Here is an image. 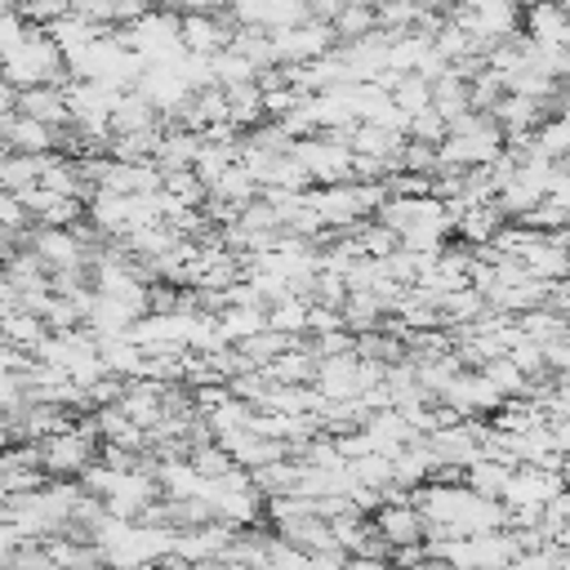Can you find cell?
Instances as JSON below:
<instances>
[{
    "mask_svg": "<svg viewBox=\"0 0 570 570\" xmlns=\"http://www.w3.org/2000/svg\"><path fill=\"white\" fill-rule=\"evenodd\" d=\"M45 321L36 316V312H27V307H18L13 298L9 303H0V343L4 347H13V352H22V356H31L40 343H45Z\"/></svg>",
    "mask_w": 570,
    "mask_h": 570,
    "instance_id": "obj_21",
    "label": "cell"
},
{
    "mask_svg": "<svg viewBox=\"0 0 570 570\" xmlns=\"http://www.w3.org/2000/svg\"><path fill=\"white\" fill-rule=\"evenodd\" d=\"M160 191H165V196H174V200H178V205H187V209H200V205H205V196H209V187H205L191 169L160 174Z\"/></svg>",
    "mask_w": 570,
    "mask_h": 570,
    "instance_id": "obj_34",
    "label": "cell"
},
{
    "mask_svg": "<svg viewBox=\"0 0 570 570\" xmlns=\"http://www.w3.org/2000/svg\"><path fill=\"white\" fill-rule=\"evenodd\" d=\"M0 76L18 89L31 85H62L67 80V62L62 49L49 40L45 27H22V36L0 53Z\"/></svg>",
    "mask_w": 570,
    "mask_h": 570,
    "instance_id": "obj_2",
    "label": "cell"
},
{
    "mask_svg": "<svg viewBox=\"0 0 570 570\" xmlns=\"http://www.w3.org/2000/svg\"><path fill=\"white\" fill-rule=\"evenodd\" d=\"M557 490H566V485H561V472L539 468V463H512L499 503H503V508H539V503L552 499Z\"/></svg>",
    "mask_w": 570,
    "mask_h": 570,
    "instance_id": "obj_13",
    "label": "cell"
},
{
    "mask_svg": "<svg viewBox=\"0 0 570 570\" xmlns=\"http://www.w3.org/2000/svg\"><path fill=\"white\" fill-rule=\"evenodd\" d=\"M508 472H512V459H503V454H481V459H472V463L459 472V481H463L472 494H481V499H499L503 485H508Z\"/></svg>",
    "mask_w": 570,
    "mask_h": 570,
    "instance_id": "obj_25",
    "label": "cell"
},
{
    "mask_svg": "<svg viewBox=\"0 0 570 570\" xmlns=\"http://www.w3.org/2000/svg\"><path fill=\"white\" fill-rule=\"evenodd\" d=\"M71 9H76V13H85L89 22H98V27L116 31V27L134 22L138 13H147V9H151V0H71Z\"/></svg>",
    "mask_w": 570,
    "mask_h": 570,
    "instance_id": "obj_27",
    "label": "cell"
},
{
    "mask_svg": "<svg viewBox=\"0 0 570 570\" xmlns=\"http://www.w3.org/2000/svg\"><path fill=\"white\" fill-rule=\"evenodd\" d=\"M503 151V129L485 111H463L445 125V138L436 142V169H472L490 165Z\"/></svg>",
    "mask_w": 570,
    "mask_h": 570,
    "instance_id": "obj_3",
    "label": "cell"
},
{
    "mask_svg": "<svg viewBox=\"0 0 570 570\" xmlns=\"http://www.w3.org/2000/svg\"><path fill=\"white\" fill-rule=\"evenodd\" d=\"M9 111H18V85H9L0 76V116H9Z\"/></svg>",
    "mask_w": 570,
    "mask_h": 570,
    "instance_id": "obj_41",
    "label": "cell"
},
{
    "mask_svg": "<svg viewBox=\"0 0 570 570\" xmlns=\"http://www.w3.org/2000/svg\"><path fill=\"white\" fill-rule=\"evenodd\" d=\"M116 405H120V414H125L134 428L147 432L151 423L165 419V383H156V379H125Z\"/></svg>",
    "mask_w": 570,
    "mask_h": 570,
    "instance_id": "obj_19",
    "label": "cell"
},
{
    "mask_svg": "<svg viewBox=\"0 0 570 570\" xmlns=\"http://www.w3.org/2000/svg\"><path fill=\"white\" fill-rule=\"evenodd\" d=\"M227 18L236 27H258V31H281L307 18V0H232Z\"/></svg>",
    "mask_w": 570,
    "mask_h": 570,
    "instance_id": "obj_14",
    "label": "cell"
},
{
    "mask_svg": "<svg viewBox=\"0 0 570 570\" xmlns=\"http://www.w3.org/2000/svg\"><path fill=\"white\" fill-rule=\"evenodd\" d=\"M517 31L539 49H566V40H570L566 4L561 0H521V27Z\"/></svg>",
    "mask_w": 570,
    "mask_h": 570,
    "instance_id": "obj_12",
    "label": "cell"
},
{
    "mask_svg": "<svg viewBox=\"0 0 570 570\" xmlns=\"http://www.w3.org/2000/svg\"><path fill=\"white\" fill-rule=\"evenodd\" d=\"M405 138H419V142H441V138H445V120H441L432 107H423V111L405 116Z\"/></svg>",
    "mask_w": 570,
    "mask_h": 570,
    "instance_id": "obj_38",
    "label": "cell"
},
{
    "mask_svg": "<svg viewBox=\"0 0 570 570\" xmlns=\"http://www.w3.org/2000/svg\"><path fill=\"white\" fill-rule=\"evenodd\" d=\"M485 116H490L503 134H530L539 120H548V116H543V98H525V94H508V89L494 98V107H490Z\"/></svg>",
    "mask_w": 570,
    "mask_h": 570,
    "instance_id": "obj_22",
    "label": "cell"
},
{
    "mask_svg": "<svg viewBox=\"0 0 570 570\" xmlns=\"http://www.w3.org/2000/svg\"><path fill=\"white\" fill-rule=\"evenodd\" d=\"M18 111L40 120V125H53V129H67V98H62V85H31V89H18Z\"/></svg>",
    "mask_w": 570,
    "mask_h": 570,
    "instance_id": "obj_24",
    "label": "cell"
},
{
    "mask_svg": "<svg viewBox=\"0 0 570 570\" xmlns=\"http://www.w3.org/2000/svg\"><path fill=\"white\" fill-rule=\"evenodd\" d=\"M67 9H71V0H22V4H18V18H22L27 27H49V22H58Z\"/></svg>",
    "mask_w": 570,
    "mask_h": 570,
    "instance_id": "obj_37",
    "label": "cell"
},
{
    "mask_svg": "<svg viewBox=\"0 0 570 570\" xmlns=\"http://www.w3.org/2000/svg\"><path fill=\"white\" fill-rule=\"evenodd\" d=\"M343 570H392V561L387 557H347Z\"/></svg>",
    "mask_w": 570,
    "mask_h": 570,
    "instance_id": "obj_40",
    "label": "cell"
},
{
    "mask_svg": "<svg viewBox=\"0 0 570 570\" xmlns=\"http://www.w3.org/2000/svg\"><path fill=\"white\" fill-rule=\"evenodd\" d=\"M272 36V49H276V62L289 67V62H312L321 53L334 49V31L330 22H316V18H303L294 27H281V31H267Z\"/></svg>",
    "mask_w": 570,
    "mask_h": 570,
    "instance_id": "obj_11",
    "label": "cell"
},
{
    "mask_svg": "<svg viewBox=\"0 0 570 570\" xmlns=\"http://www.w3.org/2000/svg\"><path fill=\"white\" fill-rule=\"evenodd\" d=\"M98 454V428H94V414H76L67 428L49 432L36 441V463L45 476H62V481H76Z\"/></svg>",
    "mask_w": 570,
    "mask_h": 570,
    "instance_id": "obj_5",
    "label": "cell"
},
{
    "mask_svg": "<svg viewBox=\"0 0 570 570\" xmlns=\"http://www.w3.org/2000/svg\"><path fill=\"white\" fill-rule=\"evenodd\" d=\"M428 107L450 125V120H459L463 111H472L468 107V80L459 76V71H441L436 80H428Z\"/></svg>",
    "mask_w": 570,
    "mask_h": 570,
    "instance_id": "obj_26",
    "label": "cell"
},
{
    "mask_svg": "<svg viewBox=\"0 0 570 570\" xmlns=\"http://www.w3.org/2000/svg\"><path fill=\"white\" fill-rule=\"evenodd\" d=\"M4 494H9V485H4V468H0V499H4Z\"/></svg>",
    "mask_w": 570,
    "mask_h": 570,
    "instance_id": "obj_44",
    "label": "cell"
},
{
    "mask_svg": "<svg viewBox=\"0 0 570 570\" xmlns=\"http://www.w3.org/2000/svg\"><path fill=\"white\" fill-rule=\"evenodd\" d=\"M312 387L321 392V401H347V396H361V361H356V352L316 356Z\"/></svg>",
    "mask_w": 570,
    "mask_h": 570,
    "instance_id": "obj_16",
    "label": "cell"
},
{
    "mask_svg": "<svg viewBox=\"0 0 570 570\" xmlns=\"http://www.w3.org/2000/svg\"><path fill=\"white\" fill-rule=\"evenodd\" d=\"M18 245L31 249L49 272H67V267H89V245L71 232V227H27L18 232Z\"/></svg>",
    "mask_w": 570,
    "mask_h": 570,
    "instance_id": "obj_10",
    "label": "cell"
},
{
    "mask_svg": "<svg viewBox=\"0 0 570 570\" xmlns=\"http://www.w3.org/2000/svg\"><path fill=\"white\" fill-rule=\"evenodd\" d=\"M232 31H236V22L227 18V9L223 13H178V45L187 53L209 58L232 40Z\"/></svg>",
    "mask_w": 570,
    "mask_h": 570,
    "instance_id": "obj_15",
    "label": "cell"
},
{
    "mask_svg": "<svg viewBox=\"0 0 570 570\" xmlns=\"http://www.w3.org/2000/svg\"><path fill=\"white\" fill-rule=\"evenodd\" d=\"M27 365V356L22 352H13V347H4L0 343V374H9V370H22Z\"/></svg>",
    "mask_w": 570,
    "mask_h": 570,
    "instance_id": "obj_42",
    "label": "cell"
},
{
    "mask_svg": "<svg viewBox=\"0 0 570 570\" xmlns=\"http://www.w3.org/2000/svg\"><path fill=\"white\" fill-rule=\"evenodd\" d=\"M383 196H387L383 183H356V178L303 187V205L316 214L321 232H347V227L374 218V209L383 205Z\"/></svg>",
    "mask_w": 570,
    "mask_h": 570,
    "instance_id": "obj_1",
    "label": "cell"
},
{
    "mask_svg": "<svg viewBox=\"0 0 570 570\" xmlns=\"http://www.w3.org/2000/svg\"><path fill=\"white\" fill-rule=\"evenodd\" d=\"M289 156L303 165L307 183H343L352 178V147L343 129H321L289 142Z\"/></svg>",
    "mask_w": 570,
    "mask_h": 570,
    "instance_id": "obj_8",
    "label": "cell"
},
{
    "mask_svg": "<svg viewBox=\"0 0 570 570\" xmlns=\"http://www.w3.org/2000/svg\"><path fill=\"white\" fill-rule=\"evenodd\" d=\"M445 18L459 22L476 40V49L485 53L494 40L517 36V27H521V0H450Z\"/></svg>",
    "mask_w": 570,
    "mask_h": 570,
    "instance_id": "obj_7",
    "label": "cell"
},
{
    "mask_svg": "<svg viewBox=\"0 0 570 570\" xmlns=\"http://www.w3.org/2000/svg\"><path fill=\"white\" fill-rule=\"evenodd\" d=\"M223 98H227V125H232L236 134H245V129H254L258 120H267V116H263V94H258L254 80H245V85H227Z\"/></svg>",
    "mask_w": 570,
    "mask_h": 570,
    "instance_id": "obj_28",
    "label": "cell"
},
{
    "mask_svg": "<svg viewBox=\"0 0 570 570\" xmlns=\"http://www.w3.org/2000/svg\"><path fill=\"white\" fill-rule=\"evenodd\" d=\"M205 503H209L214 521H227L232 530L263 525V494L254 490L245 468H227L223 476L205 481Z\"/></svg>",
    "mask_w": 570,
    "mask_h": 570,
    "instance_id": "obj_6",
    "label": "cell"
},
{
    "mask_svg": "<svg viewBox=\"0 0 570 570\" xmlns=\"http://www.w3.org/2000/svg\"><path fill=\"white\" fill-rule=\"evenodd\" d=\"M347 472H352L356 485H365V490H374V494H383V490L392 485V459H387V454H374V450L347 459Z\"/></svg>",
    "mask_w": 570,
    "mask_h": 570,
    "instance_id": "obj_33",
    "label": "cell"
},
{
    "mask_svg": "<svg viewBox=\"0 0 570 570\" xmlns=\"http://www.w3.org/2000/svg\"><path fill=\"white\" fill-rule=\"evenodd\" d=\"M58 134L53 125H40L22 111H9L0 116V147L4 151H22V156H45V151H58Z\"/></svg>",
    "mask_w": 570,
    "mask_h": 570,
    "instance_id": "obj_17",
    "label": "cell"
},
{
    "mask_svg": "<svg viewBox=\"0 0 570 570\" xmlns=\"http://www.w3.org/2000/svg\"><path fill=\"white\" fill-rule=\"evenodd\" d=\"M0 227H4V232H13V236L31 227V218H27L22 200H18V196H13L9 187H0Z\"/></svg>",
    "mask_w": 570,
    "mask_h": 570,
    "instance_id": "obj_39",
    "label": "cell"
},
{
    "mask_svg": "<svg viewBox=\"0 0 570 570\" xmlns=\"http://www.w3.org/2000/svg\"><path fill=\"white\" fill-rule=\"evenodd\" d=\"M405 570H454V566H445V561H436V557H423L419 566H405Z\"/></svg>",
    "mask_w": 570,
    "mask_h": 570,
    "instance_id": "obj_43",
    "label": "cell"
},
{
    "mask_svg": "<svg viewBox=\"0 0 570 570\" xmlns=\"http://www.w3.org/2000/svg\"><path fill=\"white\" fill-rule=\"evenodd\" d=\"M218 570H249V566H223V561H218Z\"/></svg>",
    "mask_w": 570,
    "mask_h": 570,
    "instance_id": "obj_45",
    "label": "cell"
},
{
    "mask_svg": "<svg viewBox=\"0 0 570 570\" xmlns=\"http://www.w3.org/2000/svg\"><path fill=\"white\" fill-rule=\"evenodd\" d=\"M62 62H67V76L71 80H94V85H107V89H129L138 80V67H142V58L129 53L116 31L94 36L89 45L71 49Z\"/></svg>",
    "mask_w": 570,
    "mask_h": 570,
    "instance_id": "obj_4",
    "label": "cell"
},
{
    "mask_svg": "<svg viewBox=\"0 0 570 570\" xmlns=\"http://www.w3.org/2000/svg\"><path fill=\"white\" fill-rule=\"evenodd\" d=\"M508 218L499 214V205L494 200H485V205H459V209H450V236L459 240V245H468V249H476V245H490L494 236H499V227H503Z\"/></svg>",
    "mask_w": 570,
    "mask_h": 570,
    "instance_id": "obj_18",
    "label": "cell"
},
{
    "mask_svg": "<svg viewBox=\"0 0 570 570\" xmlns=\"http://www.w3.org/2000/svg\"><path fill=\"white\" fill-rule=\"evenodd\" d=\"M45 31H49V40H53V45L62 49V58H67L71 49H80V45H89L94 36H102L107 27H98V22H89L85 13H76V9H67V13H62L58 22H49Z\"/></svg>",
    "mask_w": 570,
    "mask_h": 570,
    "instance_id": "obj_31",
    "label": "cell"
},
{
    "mask_svg": "<svg viewBox=\"0 0 570 570\" xmlns=\"http://www.w3.org/2000/svg\"><path fill=\"white\" fill-rule=\"evenodd\" d=\"M116 36H120V45L129 49V53H138L142 62H160V58H169V53H178L183 45H178V13H169V9H147V13H138L134 22H125V27H116Z\"/></svg>",
    "mask_w": 570,
    "mask_h": 570,
    "instance_id": "obj_9",
    "label": "cell"
},
{
    "mask_svg": "<svg viewBox=\"0 0 570 570\" xmlns=\"http://www.w3.org/2000/svg\"><path fill=\"white\" fill-rule=\"evenodd\" d=\"M196 147H200V134H191V129H178V125H165V129H160V138H156V147H151V165H156L160 174H174V169H191V160H196Z\"/></svg>",
    "mask_w": 570,
    "mask_h": 570,
    "instance_id": "obj_23",
    "label": "cell"
},
{
    "mask_svg": "<svg viewBox=\"0 0 570 570\" xmlns=\"http://www.w3.org/2000/svg\"><path fill=\"white\" fill-rule=\"evenodd\" d=\"M209 196H214V200H223V205H232V209H240L245 200H254V196H258V183H254V178L245 174V165L236 160V165H227V169L209 183Z\"/></svg>",
    "mask_w": 570,
    "mask_h": 570,
    "instance_id": "obj_32",
    "label": "cell"
},
{
    "mask_svg": "<svg viewBox=\"0 0 570 570\" xmlns=\"http://www.w3.org/2000/svg\"><path fill=\"white\" fill-rule=\"evenodd\" d=\"M330 31H334V45L379 31V22H374V0H338V9H334V18H330Z\"/></svg>",
    "mask_w": 570,
    "mask_h": 570,
    "instance_id": "obj_29",
    "label": "cell"
},
{
    "mask_svg": "<svg viewBox=\"0 0 570 570\" xmlns=\"http://www.w3.org/2000/svg\"><path fill=\"white\" fill-rule=\"evenodd\" d=\"M263 316H267L272 330L289 334V338H303V330H307V298L294 294V289H285L281 298H272V303L263 307Z\"/></svg>",
    "mask_w": 570,
    "mask_h": 570,
    "instance_id": "obj_30",
    "label": "cell"
},
{
    "mask_svg": "<svg viewBox=\"0 0 570 570\" xmlns=\"http://www.w3.org/2000/svg\"><path fill=\"white\" fill-rule=\"evenodd\" d=\"M0 570H53V561L40 539H18V548L9 552V561Z\"/></svg>",
    "mask_w": 570,
    "mask_h": 570,
    "instance_id": "obj_36",
    "label": "cell"
},
{
    "mask_svg": "<svg viewBox=\"0 0 570 570\" xmlns=\"http://www.w3.org/2000/svg\"><path fill=\"white\" fill-rule=\"evenodd\" d=\"M160 125H165V116L134 85L120 89L116 102H111V111H107V129L111 134H142V129H160Z\"/></svg>",
    "mask_w": 570,
    "mask_h": 570,
    "instance_id": "obj_20",
    "label": "cell"
},
{
    "mask_svg": "<svg viewBox=\"0 0 570 570\" xmlns=\"http://www.w3.org/2000/svg\"><path fill=\"white\" fill-rule=\"evenodd\" d=\"M476 370H481V374H485V379H490V383H494L503 396H521V392L530 387V379H525V374L512 365V356H508V352H503V356H490V361H481Z\"/></svg>",
    "mask_w": 570,
    "mask_h": 570,
    "instance_id": "obj_35",
    "label": "cell"
}]
</instances>
